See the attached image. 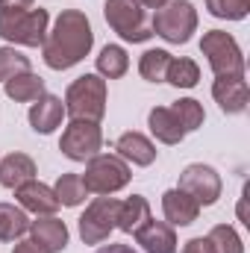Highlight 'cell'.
Returning <instances> with one entry per match:
<instances>
[{"mask_svg": "<svg viewBox=\"0 0 250 253\" xmlns=\"http://www.w3.org/2000/svg\"><path fill=\"white\" fill-rule=\"evenodd\" d=\"M91 44H94V33H91L88 18L80 9H65L56 18L50 36L44 39L42 53H44V62L53 71H68L80 59L88 56Z\"/></svg>", "mask_w": 250, "mask_h": 253, "instance_id": "cell-1", "label": "cell"}, {"mask_svg": "<svg viewBox=\"0 0 250 253\" xmlns=\"http://www.w3.org/2000/svg\"><path fill=\"white\" fill-rule=\"evenodd\" d=\"M65 112L74 121H100L106 112V80L97 74H85L68 85L65 94Z\"/></svg>", "mask_w": 250, "mask_h": 253, "instance_id": "cell-2", "label": "cell"}, {"mask_svg": "<svg viewBox=\"0 0 250 253\" xmlns=\"http://www.w3.org/2000/svg\"><path fill=\"white\" fill-rule=\"evenodd\" d=\"M0 36L12 44L39 47L47 36V9H21V12H0Z\"/></svg>", "mask_w": 250, "mask_h": 253, "instance_id": "cell-3", "label": "cell"}, {"mask_svg": "<svg viewBox=\"0 0 250 253\" xmlns=\"http://www.w3.org/2000/svg\"><path fill=\"white\" fill-rule=\"evenodd\" d=\"M153 33L162 36L171 44H186L191 33L197 30V12L188 0H168L165 6L156 9L153 21H150Z\"/></svg>", "mask_w": 250, "mask_h": 253, "instance_id": "cell-4", "label": "cell"}, {"mask_svg": "<svg viewBox=\"0 0 250 253\" xmlns=\"http://www.w3.org/2000/svg\"><path fill=\"white\" fill-rule=\"evenodd\" d=\"M200 50L218 77H245V56H242V50L230 33L209 30L200 42Z\"/></svg>", "mask_w": 250, "mask_h": 253, "instance_id": "cell-5", "label": "cell"}, {"mask_svg": "<svg viewBox=\"0 0 250 253\" xmlns=\"http://www.w3.org/2000/svg\"><path fill=\"white\" fill-rule=\"evenodd\" d=\"M83 177V186L85 191H94V194H112V191L124 189L126 183H129V165H126L121 156H103V153H97V156H91L88 159V165H85V174H80Z\"/></svg>", "mask_w": 250, "mask_h": 253, "instance_id": "cell-6", "label": "cell"}, {"mask_svg": "<svg viewBox=\"0 0 250 253\" xmlns=\"http://www.w3.org/2000/svg\"><path fill=\"white\" fill-rule=\"evenodd\" d=\"M103 12H106L109 27L126 42H147L153 36V27L138 0H106Z\"/></svg>", "mask_w": 250, "mask_h": 253, "instance_id": "cell-7", "label": "cell"}, {"mask_svg": "<svg viewBox=\"0 0 250 253\" xmlns=\"http://www.w3.org/2000/svg\"><path fill=\"white\" fill-rule=\"evenodd\" d=\"M118 209L121 200L115 197H97L80 218V236L85 245H100L109 239V233L118 227Z\"/></svg>", "mask_w": 250, "mask_h": 253, "instance_id": "cell-8", "label": "cell"}, {"mask_svg": "<svg viewBox=\"0 0 250 253\" xmlns=\"http://www.w3.org/2000/svg\"><path fill=\"white\" fill-rule=\"evenodd\" d=\"M100 144H103V132L94 121H71L62 132L59 150L74 162H85V159L97 156Z\"/></svg>", "mask_w": 250, "mask_h": 253, "instance_id": "cell-9", "label": "cell"}, {"mask_svg": "<svg viewBox=\"0 0 250 253\" xmlns=\"http://www.w3.org/2000/svg\"><path fill=\"white\" fill-rule=\"evenodd\" d=\"M180 189L191 194L200 206H212L221 197V177L209 165H188L180 174Z\"/></svg>", "mask_w": 250, "mask_h": 253, "instance_id": "cell-10", "label": "cell"}, {"mask_svg": "<svg viewBox=\"0 0 250 253\" xmlns=\"http://www.w3.org/2000/svg\"><path fill=\"white\" fill-rule=\"evenodd\" d=\"M30 233H33L30 242L42 253H59L68 245V227L53 215H42L39 221H30Z\"/></svg>", "mask_w": 250, "mask_h": 253, "instance_id": "cell-11", "label": "cell"}, {"mask_svg": "<svg viewBox=\"0 0 250 253\" xmlns=\"http://www.w3.org/2000/svg\"><path fill=\"white\" fill-rule=\"evenodd\" d=\"M135 242L144 248L147 253H177V233L171 224L165 221H144L135 233Z\"/></svg>", "mask_w": 250, "mask_h": 253, "instance_id": "cell-12", "label": "cell"}, {"mask_svg": "<svg viewBox=\"0 0 250 253\" xmlns=\"http://www.w3.org/2000/svg\"><path fill=\"white\" fill-rule=\"evenodd\" d=\"M212 94L218 100V106L227 112V115H239L248 109V83L245 77H218L215 85H212Z\"/></svg>", "mask_w": 250, "mask_h": 253, "instance_id": "cell-13", "label": "cell"}, {"mask_svg": "<svg viewBox=\"0 0 250 253\" xmlns=\"http://www.w3.org/2000/svg\"><path fill=\"white\" fill-rule=\"evenodd\" d=\"M162 212L168 218V224L174 227H188L197 221V212H200V203L186 194L183 189H171L162 194Z\"/></svg>", "mask_w": 250, "mask_h": 253, "instance_id": "cell-14", "label": "cell"}, {"mask_svg": "<svg viewBox=\"0 0 250 253\" xmlns=\"http://www.w3.org/2000/svg\"><path fill=\"white\" fill-rule=\"evenodd\" d=\"M15 197H18V203H21L24 209L36 212V215H53V212L59 209V200H56L53 189H47L44 183H36V180L18 186V189H15Z\"/></svg>", "mask_w": 250, "mask_h": 253, "instance_id": "cell-15", "label": "cell"}, {"mask_svg": "<svg viewBox=\"0 0 250 253\" xmlns=\"http://www.w3.org/2000/svg\"><path fill=\"white\" fill-rule=\"evenodd\" d=\"M65 118V106L59 97H53V94H42L36 103H33V109H30V124L36 132H42V135H47V132H53L56 126L62 124Z\"/></svg>", "mask_w": 250, "mask_h": 253, "instance_id": "cell-16", "label": "cell"}, {"mask_svg": "<svg viewBox=\"0 0 250 253\" xmlns=\"http://www.w3.org/2000/svg\"><path fill=\"white\" fill-rule=\"evenodd\" d=\"M30 180H36V162L27 153H9L0 162V186L18 189V186H24Z\"/></svg>", "mask_w": 250, "mask_h": 253, "instance_id": "cell-17", "label": "cell"}, {"mask_svg": "<svg viewBox=\"0 0 250 253\" xmlns=\"http://www.w3.org/2000/svg\"><path fill=\"white\" fill-rule=\"evenodd\" d=\"M115 150H118L124 159H129L132 165H150V162L156 159V147H153V141L144 138L141 132H124V135L118 138Z\"/></svg>", "mask_w": 250, "mask_h": 253, "instance_id": "cell-18", "label": "cell"}, {"mask_svg": "<svg viewBox=\"0 0 250 253\" xmlns=\"http://www.w3.org/2000/svg\"><path fill=\"white\" fill-rule=\"evenodd\" d=\"M150 132L162 141V144H180L183 141V135H186V129L180 126L177 121V115L171 112V109H165V106H156V109H150Z\"/></svg>", "mask_w": 250, "mask_h": 253, "instance_id": "cell-19", "label": "cell"}, {"mask_svg": "<svg viewBox=\"0 0 250 253\" xmlns=\"http://www.w3.org/2000/svg\"><path fill=\"white\" fill-rule=\"evenodd\" d=\"M6 94L15 100V103H33L44 94V80L39 74H18L12 80H6Z\"/></svg>", "mask_w": 250, "mask_h": 253, "instance_id": "cell-20", "label": "cell"}, {"mask_svg": "<svg viewBox=\"0 0 250 253\" xmlns=\"http://www.w3.org/2000/svg\"><path fill=\"white\" fill-rule=\"evenodd\" d=\"M144 221H150V203L141 194H132L129 200L121 203V209H118V230L135 233Z\"/></svg>", "mask_w": 250, "mask_h": 253, "instance_id": "cell-21", "label": "cell"}, {"mask_svg": "<svg viewBox=\"0 0 250 253\" xmlns=\"http://www.w3.org/2000/svg\"><path fill=\"white\" fill-rule=\"evenodd\" d=\"M30 230V218L24 209L12 203H0V242H15Z\"/></svg>", "mask_w": 250, "mask_h": 253, "instance_id": "cell-22", "label": "cell"}, {"mask_svg": "<svg viewBox=\"0 0 250 253\" xmlns=\"http://www.w3.org/2000/svg\"><path fill=\"white\" fill-rule=\"evenodd\" d=\"M126 68H129V56H126L124 47H118V44H106V47L100 50V56H97V74H103L106 80H118V77H124Z\"/></svg>", "mask_w": 250, "mask_h": 253, "instance_id": "cell-23", "label": "cell"}, {"mask_svg": "<svg viewBox=\"0 0 250 253\" xmlns=\"http://www.w3.org/2000/svg\"><path fill=\"white\" fill-rule=\"evenodd\" d=\"M165 80H168L171 85H177V88H194V85H197V80H200V68H197L194 59H186V56L171 59Z\"/></svg>", "mask_w": 250, "mask_h": 253, "instance_id": "cell-24", "label": "cell"}, {"mask_svg": "<svg viewBox=\"0 0 250 253\" xmlns=\"http://www.w3.org/2000/svg\"><path fill=\"white\" fill-rule=\"evenodd\" d=\"M53 194L56 200L65 203V206H80L85 200V186H83V177L80 174H62L53 186Z\"/></svg>", "mask_w": 250, "mask_h": 253, "instance_id": "cell-25", "label": "cell"}, {"mask_svg": "<svg viewBox=\"0 0 250 253\" xmlns=\"http://www.w3.org/2000/svg\"><path fill=\"white\" fill-rule=\"evenodd\" d=\"M168 65H171V53L165 50H147L138 62V71L147 83H162L165 74H168Z\"/></svg>", "mask_w": 250, "mask_h": 253, "instance_id": "cell-26", "label": "cell"}, {"mask_svg": "<svg viewBox=\"0 0 250 253\" xmlns=\"http://www.w3.org/2000/svg\"><path fill=\"white\" fill-rule=\"evenodd\" d=\"M206 239L212 242L215 253H245L239 233H236L230 224H218V227H212V233H209Z\"/></svg>", "mask_w": 250, "mask_h": 253, "instance_id": "cell-27", "label": "cell"}, {"mask_svg": "<svg viewBox=\"0 0 250 253\" xmlns=\"http://www.w3.org/2000/svg\"><path fill=\"white\" fill-rule=\"evenodd\" d=\"M171 112L177 115V121L180 126L191 132V129H197V126L203 124V106L197 103V100H191V97H183V100H177L174 106H171Z\"/></svg>", "mask_w": 250, "mask_h": 253, "instance_id": "cell-28", "label": "cell"}, {"mask_svg": "<svg viewBox=\"0 0 250 253\" xmlns=\"http://www.w3.org/2000/svg\"><path fill=\"white\" fill-rule=\"evenodd\" d=\"M27 71H30V59L24 53H18L15 47H0V80L3 83Z\"/></svg>", "mask_w": 250, "mask_h": 253, "instance_id": "cell-29", "label": "cell"}, {"mask_svg": "<svg viewBox=\"0 0 250 253\" xmlns=\"http://www.w3.org/2000/svg\"><path fill=\"white\" fill-rule=\"evenodd\" d=\"M206 9H209L215 18L242 21L250 12V0H206Z\"/></svg>", "mask_w": 250, "mask_h": 253, "instance_id": "cell-30", "label": "cell"}, {"mask_svg": "<svg viewBox=\"0 0 250 253\" xmlns=\"http://www.w3.org/2000/svg\"><path fill=\"white\" fill-rule=\"evenodd\" d=\"M183 253H215V248L209 239H191V242H186Z\"/></svg>", "mask_w": 250, "mask_h": 253, "instance_id": "cell-31", "label": "cell"}, {"mask_svg": "<svg viewBox=\"0 0 250 253\" xmlns=\"http://www.w3.org/2000/svg\"><path fill=\"white\" fill-rule=\"evenodd\" d=\"M36 0H0V12H21V9H33Z\"/></svg>", "mask_w": 250, "mask_h": 253, "instance_id": "cell-32", "label": "cell"}, {"mask_svg": "<svg viewBox=\"0 0 250 253\" xmlns=\"http://www.w3.org/2000/svg\"><path fill=\"white\" fill-rule=\"evenodd\" d=\"M94 253H135L129 245H106V248H100V251H94Z\"/></svg>", "mask_w": 250, "mask_h": 253, "instance_id": "cell-33", "label": "cell"}, {"mask_svg": "<svg viewBox=\"0 0 250 253\" xmlns=\"http://www.w3.org/2000/svg\"><path fill=\"white\" fill-rule=\"evenodd\" d=\"M12 253H42V251H39L33 242H21V245H15V251Z\"/></svg>", "mask_w": 250, "mask_h": 253, "instance_id": "cell-34", "label": "cell"}, {"mask_svg": "<svg viewBox=\"0 0 250 253\" xmlns=\"http://www.w3.org/2000/svg\"><path fill=\"white\" fill-rule=\"evenodd\" d=\"M141 6H147V9H159V6H165L168 0H138Z\"/></svg>", "mask_w": 250, "mask_h": 253, "instance_id": "cell-35", "label": "cell"}]
</instances>
